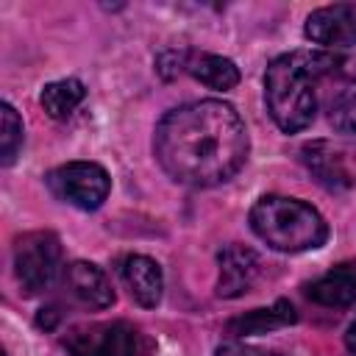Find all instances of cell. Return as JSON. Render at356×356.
Wrapping results in <instances>:
<instances>
[{
	"label": "cell",
	"mask_w": 356,
	"mask_h": 356,
	"mask_svg": "<svg viewBox=\"0 0 356 356\" xmlns=\"http://www.w3.org/2000/svg\"><path fill=\"white\" fill-rule=\"evenodd\" d=\"M250 150L239 111L222 100H192L170 108L153 134L161 170L186 186H217L239 172Z\"/></svg>",
	"instance_id": "6da1fadb"
},
{
	"label": "cell",
	"mask_w": 356,
	"mask_h": 356,
	"mask_svg": "<svg viewBox=\"0 0 356 356\" xmlns=\"http://www.w3.org/2000/svg\"><path fill=\"white\" fill-rule=\"evenodd\" d=\"M342 64L339 56L323 50H295L270 61L264 72L267 111L284 134L303 131L317 111V81Z\"/></svg>",
	"instance_id": "7a4b0ae2"
},
{
	"label": "cell",
	"mask_w": 356,
	"mask_h": 356,
	"mask_svg": "<svg viewBox=\"0 0 356 356\" xmlns=\"http://www.w3.org/2000/svg\"><path fill=\"white\" fill-rule=\"evenodd\" d=\"M250 228L267 248L281 253L314 250L328 239L323 214L314 206L284 195L259 197L250 209Z\"/></svg>",
	"instance_id": "3957f363"
},
{
	"label": "cell",
	"mask_w": 356,
	"mask_h": 356,
	"mask_svg": "<svg viewBox=\"0 0 356 356\" xmlns=\"http://www.w3.org/2000/svg\"><path fill=\"white\" fill-rule=\"evenodd\" d=\"M61 273V242L53 231H28L14 242V275L25 295L44 292Z\"/></svg>",
	"instance_id": "277c9868"
},
{
	"label": "cell",
	"mask_w": 356,
	"mask_h": 356,
	"mask_svg": "<svg viewBox=\"0 0 356 356\" xmlns=\"http://www.w3.org/2000/svg\"><path fill=\"white\" fill-rule=\"evenodd\" d=\"M64 348L72 356H150V339L131 323H95L72 328L64 337Z\"/></svg>",
	"instance_id": "5b68a950"
},
{
	"label": "cell",
	"mask_w": 356,
	"mask_h": 356,
	"mask_svg": "<svg viewBox=\"0 0 356 356\" xmlns=\"http://www.w3.org/2000/svg\"><path fill=\"white\" fill-rule=\"evenodd\" d=\"M47 186L58 200L81 211H95L108 197L111 178L95 161H67L47 175Z\"/></svg>",
	"instance_id": "8992f818"
},
{
	"label": "cell",
	"mask_w": 356,
	"mask_h": 356,
	"mask_svg": "<svg viewBox=\"0 0 356 356\" xmlns=\"http://www.w3.org/2000/svg\"><path fill=\"white\" fill-rule=\"evenodd\" d=\"M306 39L328 50L356 44V3H334L309 14L303 25Z\"/></svg>",
	"instance_id": "52a82bcc"
},
{
	"label": "cell",
	"mask_w": 356,
	"mask_h": 356,
	"mask_svg": "<svg viewBox=\"0 0 356 356\" xmlns=\"http://www.w3.org/2000/svg\"><path fill=\"white\" fill-rule=\"evenodd\" d=\"M217 261H220V278H217V295L220 298H239V295H245L256 284V278L261 273L259 256L250 248H245V245L222 248Z\"/></svg>",
	"instance_id": "ba28073f"
},
{
	"label": "cell",
	"mask_w": 356,
	"mask_h": 356,
	"mask_svg": "<svg viewBox=\"0 0 356 356\" xmlns=\"http://www.w3.org/2000/svg\"><path fill=\"white\" fill-rule=\"evenodd\" d=\"M70 295L89 309H108L114 303V289L106 273L92 261H72L64 273Z\"/></svg>",
	"instance_id": "9c48e42d"
},
{
	"label": "cell",
	"mask_w": 356,
	"mask_h": 356,
	"mask_svg": "<svg viewBox=\"0 0 356 356\" xmlns=\"http://www.w3.org/2000/svg\"><path fill=\"white\" fill-rule=\"evenodd\" d=\"M122 281L139 306H145V309L159 306L161 292H164V273H161L159 261H153L150 256H139V253L128 256L122 261Z\"/></svg>",
	"instance_id": "30bf717a"
},
{
	"label": "cell",
	"mask_w": 356,
	"mask_h": 356,
	"mask_svg": "<svg viewBox=\"0 0 356 356\" xmlns=\"http://www.w3.org/2000/svg\"><path fill=\"white\" fill-rule=\"evenodd\" d=\"M306 295L314 303L328 306V309L350 306L356 300V264L353 261L337 264L334 270H328L325 275H320L314 284H309Z\"/></svg>",
	"instance_id": "8fae6325"
},
{
	"label": "cell",
	"mask_w": 356,
	"mask_h": 356,
	"mask_svg": "<svg viewBox=\"0 0 356 356\" xmlns=\"http://www.w3.org/2000/svg\"><path fill=\"white\" fill-rule=\"evenodd\" d=\"M303 164L328 189H345V186H350V172L345 170V161H342L339 150H334L323 139L303 145Z\"/></svg>",
	"instance_id": "7c38bea8"
},
{
	"label": "cell",
	"mask_w": 356,
	"mask_h": 356,
	"mask_svg": "<svg viewBox=\"0 0 356 356\" xmlns=\"http://www.w3.org/2000/svg\"><path fill=\"white\" fill-rule=\"evenodd\" d=\"M298 320L295 314V306L289 300H275L270 309H253L248 314H239L234 317L225 331L231 337H253V334H267V331H275V328H284V325H292Z\"/></svg>",
	"instance_id": "4fadbf2b"
},
{
	"label": "cell",
	"mask_w": 356,
	"mask_h": 356,
	"mask_svg": "<svg viewBox=\"0 0 356 356\" xmlns=\"http://www.w3.org/2000/svg\"><path fill=\"white\" fill-rule=\"evenodd\" d=\"M186 72L192 78H197L200 83H206L209 89L217 92H228L239 83V67L225 58V56H214V53H200V56H189Z\"/></svg>",
	"instance_id": "5bb4252c"
},
{
	"label": "cell",
	"mask_w": 356,
	"mask_h": 356,
	"mask_svg": "<svg viewBox=\"0 0 356 356\" xmlns=\"http://www.w3.org/2000/svg\"><path fill=\"white\" fill-rule=\"evenodd\" d=\"M86 97V89L78 78H61V81H53L42 89V108L53 117V120H67Z\"/></svg>",
	"instance_id": "9a60e30c"
},
{
	"label": "cell",
	"mask_w": 356,
	"mask_h": 356,
	"mask_svg": "<svg viewBox=\"0 0 356 356\" xmlns=\"http://www.w3.org/2000/svg\"><path fill=\"white\" fill-rule=\"evenodd\" d=\"M328 122L345 136H356V83L339 89L328 103Z\"/></svg>",
	"instance_id": "2e32d148"
},
{
	"label": "cell",
	"mask_w": 356,
	"mask_h": 356,
	"mask_svg": "<svg viewBox=\"0 0 356 356\" xmlns=\"http://www.w3.org/2000/svg\"><path fill=\"white\" fill-rule=\"evenodd\" d=\"M22 147V120L11 103L0 106V161L11 164Z\"/></svg>",
	"instance_id": "e0dca14e"
},
{
	"label": "cell",
	"mask_w": 356,
	"mask_h": 356,
	"mask_svg": "<svg viewBox=\"0 0 356 356\" xmlns=\"http://www.w3.org/2000/svg\"><path fill=\"white\" fill-rule=\"evenodd\" d=\"M214 356H281L275 350H264V348H253V345H245V342H222Z\"/></svg>",
	"instance_id": "ac0fdd59"
},
{
	"label": "cell",
	"mask_w": 356,
	"mask_h": 356,
	"mask_svg": "<svg viewBox=\"0 0 356 356\" xmlns=\"http://www.w3.org/2000/svg\"><path fill=\"white\" fill-rule=\"evenodd\" d=\"M345 345H348V350L356 356V317H353V323L348 325V334H345Z\"/></svg>",
	"instance_id": "d6986e66"
}]
</instances>
